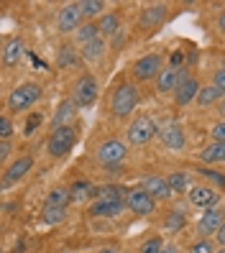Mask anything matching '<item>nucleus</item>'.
<instances>
[{"mask_svg":"<svg viewBox=\"0 0 225 253\" xmlns=\"http://www.w3.org/2000/svg\"><path fill=\"white\" fill-rule=\"evenodd\" d=\"M179 82H182V72L174 69V67H167V69H161L159 80H156V90L159 92H172L179 87Z\"/></svg>","mask_w":225,"mask_h":253,"instance_id":"16","label":"nucleus"},{"mask_svg":"<svg viewBox=\"0 0 225 253\" xmlns=\"http://www.w3.org/2000/svg\"><path fill=\"white\" fill-rule=\"evenodd\" d=\"M161 238H151V241H146L141 246V253H161Z\"/></svg>","mask_w":225,"mask_h":253,"instance_id":"33","label":"nucleus"},{"mask_svg":"<svg viewBox=\"0 0 225 253\" xmlns=\"http://www.w3.org/2000/svg\"><path fill=\"white\" fill-rule=\"evenodd\" d=\"M200 161H205V164H220V161H225V143L213 141L210 146H205L200 151Z\"/></svg>","mask_w":225,"mask_h":253,"instance_id":"18","label":"nucleus"},{"mask_svg":"<svg viewBox=\"0 0 225 253\" xmlns=\"http://www.w3.org/2000/svg\"><path fill=\"white\" fill-rule=\"evenodd\" d=\"M102 54H105V41H102V36L95 39V41H90V43H82V49H80V56L85 59V62H97Z\"/></svg>","mask_w":225,"mask_h":253,"instance_id":"20","label":"nucleus"},{"mask_svg":"<svg viewBox=\"0 0 225 253\" xmlns=\"http://www.w3.org/2000/svg\"><path fill=\"white\" fill-rule=\"evenodd\" d=\"M113 43H115V46H121V43H123V34H121V31L113 36Z\"/></svg>","mask_w":225,"mask_h":253,"instance_id":"44","label":"nucleus"},{"mask_svg":"<svg viewBox=\"0 0 225 253\" xmlns=\"http://www.w3.org/2000/svg\"><path fill=\"white\" fill-rule=\"evenodd\" d=\"M200 95V84L194 77H182V82H179L177 87V92H174V100H177V105H189L192 100H197Z\"/></svg>","mask_w":225,"mask_h":253,"instance_id":"14","label":"nucleus"},{"mask_svg":"<svg viewBox=\"0 0 225 253\" xmlns=\"http://www.w3.org/2000/svg\"><path fill=\"white\" fill-rule=\"evenodd\" d=\"M100 253H118V251H115V248H102Z\"/></svg>","mask_w":225,"mask_h":253,"instance_id":"47","label":"nucleus"},{"mask_svg":"<svg viewBox=\"0 0 225 253\" xmlns=\"http://www.w3.org/2000/svg\"><path fill=\"white\" fill-rule=\"evenodd\" d=\"M159 136H161V143L172 148V151H179V148H184V130L182 126H177V123H169V126H164L159 130Z\"/></svg>","mask_w":225,"mask_h":253,"instance_id":"15","label":"nucleus"},{"mask_svg":"<svg viewBox=\"0 0 225 253\" xmlns=\"http://www.w3.org/2000/svg\"><path fill=\"white\" fill-rule=\"evenodd\" d=\"M220 100H223V92L218 90L215 84L202 87L200 95H197V102H200V105H213V102H220Z\"/></svg>","mask_w":225,"mask_h":253,"instance_id":"27","label":"nucleus"},{"mask_svg":"<svg viewBox=\"0 0 225 253\" xmlns=\"http://www.w3.org/2000/svg\"><path fill=\"white\" fill-rule=\"evenodd\" d=\"M213 84L218 87V90H220V92H225V67L215 72V77H213Z\"/></svg>","mask_w":225,"mask_h":253,"instance_id":"38","label":"nucleus"},{"mask_svg":"<svg viewBox=\"0 0 225 253\" xmlns=\"http://www.w3.org/2000/svg\"><path fill=\"white\" fill-rule=\"evenodd\" d=\"M72 62H74V51H72V46H64L62 54H59V64L67 67V64H72Z\"/></svg>","mask_w":225,"mask_h":253,"instance_id":"37","label":"nucleus"},{"mask_svg":"<svg viewBox=\"0 0 225 253\" xmlns=\"http://www.w3.org/2000/svg\"><path fill=\"white\" fill-rule=\"evenodd\" d=\"M184 222H187V217H184L182 210H172L167 215V220H164V230H167V233H177V230L184 228Z\"/></svg>","mask_w":225,"mask_h":253,"instance_id":"25","label":"nucleus"},{"mask_svg":"<svg viewBox=\"0 0 225 253\" xmlns=\"http://www.w3.org/2000/svg\"><path fill=\"white\" fill-rule=\"evenodd\" d=\"M102 8H105L102 0H82V3H80L82 16H87V18H95V16H100V10H102Z\"/></svg>","mask_w":225,"mask_h":253,"instance_id":"30","label":"nucleus"},{"mask_svg":"<svg viewBox=\"0 0 225 253\" xmlns=\"http://www.w3.org/2000/svg\"><path fill=\"white\" fill-rule=\"evenodd\" d=\"M223 222H225L223 210H218V207H210V210H202L200 222H197V230H200V235H213V233L220 230Z\"/></svg>","mask_w":225,"mask_h":253,"instance_id":"11","label":"nucleus"},{"mask_svg":"<svg viewBox=\"0 0 225 253\" xmlns=\"http://www.w3.org/2000/svg\"><path fill=\"white\" fill-rule=\"evenodd\" d=\"M100 34L102 36H115L118 31H121V23H118V16H113V13H105V16L100 18Z\"/></svg>","mask_w":225,"mask_h":253,"instance_id":"26","label":"nucleus"},{"mask_svg":"<svg viewBox=\"0 0 225 253\" xmlns=\"http://www.w3.org/2000/svg\"><path fill=\"white\" fill-rule=\"evenodd\" d=\"M218 28H220V34H225V10L220 13V18H218Z\"/></svg>","mask_w":225,"mask_h":253,"instance_id":"43","label":"nucleus"},{"mask_svg":"<svg viewBox=\"0 0 225 253\" xmlns=\"http://www.w3.org/2000/svg\"><path fill=\"white\" fill-rule=\"evenodd\" d=\"M126 205H128L136 215H151V212H154V207H156L154 197L148 195V192H143V189H133V192H128V195H126Z\"/></svg>","mask_w":225,"mask_h":253,"instance_id":"8","label":"nucleus"},{"mask_svg":"<svg viewBox=\"0 0 225 253\" xmlns=\"http://www.w3.org/2000/svg\"><path fill=\"white\" fill-rule=\"evenodd\" d=\"M41 126V115L39 113H31V118H28V123L23 128V136H34V130Z\"/></svg>","mask_w":225,"mask_h":253,"instance_id":"32","label":"nucleus"},{"mask_svg":"<svg viewBox=\"0 0 225 253\" xmlns=\"http://www.w3.org/2000/svg\"><path fill=\"white\" fill-rule=\"evenodd\" d=\"M87 197H92V187H90L87 182H74L72 189H69V200L72 202H82Z\"/></svg>","mask_w":225,"mask_h":253,"instance_id":"28","label":"nucleus"},{"mask_svg":"<svg viewBox=\"0 0 225 253\" xmlns=\"http://www.w3.org/2000/svg\"><path fill=\"white\" fill-rule=\"evenodd\" d=\"M156 126H154V121L148 115H138V118H133L131 121V126H128V130H126V136H128V143H133V146H143V143H148L154 136H156Z\"/></svg>","mask_w":225,"mask_h":253,"instance_id":"4","label":"nucleus"},{"mask_svg":"<svg viewBox=\"0 0 225 253\" xmlns=\"http://www.w3.org/2000/svg\"><path fill=\"white\" fill-rule=\"evenodd\" d=\"M97 97V82L92 77H82L74 87V102H77V108H87L92 105Z\"/></svg>","mask_w":225,"mask_h":253,"instance_id":"10","label":"nucleus"},{"mask_svg":"<svg viewBox=\"0 0 225 253\" xmlns=\"http://www.w3.org/2000/svg\"><path fill=\"white\" fill-rule=\"evenodd\" d=\"M23 56V41L21 39H10L5 46H3V64H18Z\"/></svg>","mask_w":225,"mask_h":253,"instance_id":"19","label":"nucleus"},{"mask_svg":"<svg viewBox=\"0 0 225 253\" xmlns=\"http://www.w3.org/2000/svg\"><path fill=\"white\" fill-rule=\"evenodd\" d=\"M64 217H67V207H51V205L44 207V215H41L46 225H59V222H64Z\"/></svg>","mask_w":225,"mask_h":253,"instance_id":"24","label":"nucleus"},{"mask_svg":"<svg viewBox=\"0 0 225 253\" xmlns=\"http://www.w3.org/2000/svg\"><path fill=\"white\" fill-rule=\"evenodd\" d=\"M74 138H77V133H74V128H72V126L54 128V133H51L49 141H46V151H49L54 159L64 156V154L69 151V148L74 146Z\"/></svg>","mask_w":225,"mask_h":253,"instance_id":"5","label":"nucleus"},{"mask_svg":"<svg viewBox=\"0 0 225 253\" xmlns=\"http://www.w3.org/2000/svg\"><path fill=\"white\" fill-rule=\"evenodd\" d=\"M164 10H167V5L164 3H156V5H148L143 13H141V26H156V23H161V18H164Z\"/></svg>","mask_w":225,"mask_h":253,"instance_id":"22","label":"nucleus"},{"mask_svg":"<svg viewBox=\"0 0 225 253\" xmlns=\"http://www.w3.org/2000/svg\"><path fill=\"white\" fill-rule=\"evenodd\" d=\"M218 110H220V115H225V97L218 102Z\"/></svg>","mask_w":225,"mask_h":253,"instance_id":"46","label":"nucleus"},{"mask_svg":"<svg viewBox=\"0 0 225 253\" xmlns=\"http://www.w3.org/2000/svg\"><path fill=\"white\" fill-rule=\"evenodd\" d=\"M210 133H213V138H215V141L225 143V121H218V123L213 126V130H210Z\"/></svg>","mask_w":225,"mask_h":253,"instance_id":"35","label":"nucleus"},{"mask_svg":"<svg viewBox=\"0 0 225 253\" xmlns=\"http://www.w3.org/2000/svg\"><path fill=\"white\" fill-rule=\"evenodd\" d=\"M182 62H184V54H182V51H174V54H172V67L179 69V64H182Z\"/></svg>","mask_w":225,"mask_h":253,"instance_id":"40","label":"nucleus"},{"mask_svg":"<svg viewBox=\"0 0 225 253\" xmlns=\"http://www.w3.org/2000/svg\"><path fill=\"white\" fill-rule=\"evenodd\" d=\"M141 189H143V192H148V195H151L154 200H167V197H172L169 182L164 179V176H159V174L146 176V179H143V184H141Z\"/></svg>","mask_w":225,"mask_h":253,"instance_id":"13","label":"nucleus"},{"mask_svg":"<svg viewBox=\"0 0 225 253\" xmlns=\"http://www.w3.org/2000/svg\"><path fill=\"white\" fill-rule=\"evenodd\" d=\"M138 105V92L133 84H121L110 97V113L118 118H126L133 113V108Z\"/></svg>","mask_w":225,"mask_h":253,"instance_id":"2","label":"nucleus"},{"mask_svg":"<svg viewBox=\"0 0 225 253\" xmlns=\"http://www.w3.org/2000/svg\"><path fill=\"white\" fill-rule=\"evenodd\" d=\"M123 195H128L126 189H118V187H105L97 192V200L90 207V215L92 217H115L123 212L126 200Z\"/></svg>","mask_w":225,"mask_h":253,"instance_id":"1","label":"nucleus"},{"mask_svg":"<svg viewBox=\"0 0 225 253\" xmlns=\"http://www.w3.org/2000/svg\"><path fill=\"white\" fill-rule=\"evenodd\" d=\"M10 133H13V126H10V121H8V118L3 115V118H0V138H3V141H8V136H10Z\"/></svg>","mask_w":225,"mask_h":253,"instance_id":"36","label":"nucleus"},{"mask_svg":"<svg viewBox=\"0 0 225 253\" xmlns=\"http://www.w3.org/2000/svg\"><path fill=\"white\" fill-rule=\"evenodd\" d=\"M100 39V26L97 23H85L80 31H77V41L80 43H90V41H95Z\"/></svg>","mask_w":225,"mask_h":253,"instance_id":"29","label":"nucleus"},{"mask_svg":"<svg viewBox=\"0 0 225 253\" xmlns=\"http://www.w3.org/2000/svg\"><path fill=\"white\" fill-rule=\"evenodd\" d=\"M220 200V195L213 189V187H192L189 189V202L194 207H202V210H210V207H215Z\"/></svg>","mask_w":225,"mask_h":253,"instance_id":"12","label":"nucleus"},{"mask_svg":"<svg viewBox=\"0 0 225 253\" xmlns=\"http://www.w3.org/2000/svg\"><path fill=\"white\" fill-rule=\"evenodd\" d=\"M67 202H72L67 189H51L46 197V205H51V207H67Z\"/></svg>","mask_w":225,"mask_h":253,"instance_id":"31","label":"nucleus"},{"mask_svg":"<svg viewBox=\"0 0 225 253\" xmlns=\"http://www.w3.org/2000/svg\"><path fill=\"white\" fill-rule=\"evenodd\" d=\"M39 97H41V87L34 84V82H26V84L16 87V90L10 92V97H8V108H10L13 113L28 110V108L34 105V102H39Z\"/></svg>","mask_w":225,"mask_h":253,"instance_id":"3","label":"nucleus"},{"mask_svg":"<svg viewBox=\"0 0 225 253\" xmlns=\"http://www.w3.org/2000/svg\"><path fill=\"white\" fill-rule=\"evenodd\" d=\"M218 253H225V248H220V251H218Z\"/></svg>","mask_w":225,"mask_h":253,"instance_id":"48","label":"nucleus"},{"mask_svg":"<svg viewBox=\"0 0 225 253\" xmlns=\"http://www.w3.org/2000/svg\"><path fill=\"white\" fill-rule=\"evenodd\" d=\"M202 174L207 176V179H213V182H218L220 187H225V176H223V174H218V171H210V169H207V171H202Z\"/></svg>","mask_w":225,"mask_h":253,"instance_id":"39","label":"nucleus"},{"mask_svg":"<svg viewBox=\"0 0 225 253\" xmlns=\"http://www.w3.org/2000/svg\"><path fill=\"white\" fill-rule=\"evenodd\" d=\"M80 21H82V10H80V3H69L59 10V31H80Z\"/></svg>","mask_w":225,"mask_h":253,"instance_id":"9","label":"nucleus"},{"mask_svg":"<svg viewBox=\"0 0 225 253\" xmlns=\"http://www.w3.org/2000/svg\"><path fill=\"white\" fill-rule=\"evenodd\" d=\"M189 253H213V243L202 238V241H197V243H194V246L189 248Z\"/></svg>","mask_w":225,"mask_h":253,"instance_id":"34","label":"nucleus"},{"mask_svg":"<svg viewBox=\"0 0 225 253\" xmlns=\"http://www.w3.org/2000/svg\"><path fill=\"white\" fill-rule=\"evenodd\" d=\"M8 156H10V143L3 141V143H0V159H8Z\"/></svg>","mask_w":225,"mask_h":253,"instance_id":"41","label":"nucleus"},{"mask_svg":"<svg viewBox=\"0 0 225 253\" xmlns=\"http://www.w3.org/2000/svg\"><path fill=\"white\" fill-rule=\"evenodd\" d=\"M31 167H34V159L31 156H21L18 161H13L10 167H8V171H5V184H13V182L23 179V176L31 171Z\"/></svg>","mask_w":225,"mask_h":253,"instance_id":"17","label":"nucleus"},{"mask_svg":"<svg viewBox=\"0 0 225 253\" xmlns=\"http://www.w3.org/2000/svg\"><path fill=\"white\" fill-rule=\"evenodd\" d=\"M161 253H179V248H177V246H164Z\"/></svg>","mask_w":225,"mask_h":253,"instance_id":"45","label":"nucleus"},{"mask_svg":"<svg viewBox=\"0 0 225 253\" xmlns=\"http://www.w3.org/2000/svg\"><path fill=\"white\" fill-rule=\"evenodd\" d=\"M167 182H169V189H172V195H182V192L189 187V176L184 171H172L167 176Z\"/></svg>","mask_w":225,"mask_h":253,"instance_id":"23","label":"nucleus"},{"mask_svg":"<svg viewBox=\"0 0 225 253\" xmlns=\"http://www.w3.org/2000/svg\"><path fill=\"white\" fill-rule=\"evenodd\" d=\"M128 154V148L123 141H118V138H110V141H105L100 143L97 148V161L105 164V167H115V164H121Z\"/></svg>","mask_w":225,"mask_h":253,"instance_id":"6","label":"nucleus"},{"mask_svg":"<svg viewBox=\"0 0 225 253\" xmlns=\"http://www.w3.org/2000/svg\"><path fill=\"white\" fill-rule=\"evenodd\" d=\"M156 74H161V56L159 54H148V56H141L136 64H133V77L146 82L156 77Z\"/></svg>","mask_w":225,"mask_h":253,"instance_id":"7","label":"nucleus"},{"mask_svg":"<svg viewBox=\"0 0 225 253\" xmlns=\"http://www.w3.org/2000/svg\"><path fill=\"white\" fill-rule=\"evenodd\" d=\"M74 110H77V102H74V100H64L62 105L56 108L54 118H51L54 128H62V126H67V121H69V118L74 115Z\"/></svg>","mask_w":225,"mask_h":253,"instance_id":"21","label":"nucleus"},{"mask_svg":"<svg viewBox=\"0 0 225 253\" xmlns=\"http://www.w3.org/2000/svg\"><path fill=\"white\" fill-rule=\"evenodd\" d=\"M215 238H218V243H220V246H225V222L220 225V230L215 233Z\"/></svg>","mask_w":225,"mask_h":253,"instance_id":"42","label":"nucleus"}]
</instances>
